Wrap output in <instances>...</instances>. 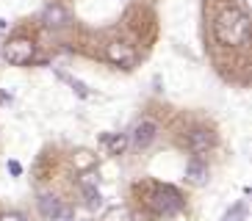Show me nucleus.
I'll list each match as a JSON object with an SVG mask.
<instances>
[{"mask_svg": "<svg viewBox=\"0 0 252 221\" xmlns=\"http://www.w3.org/2000/svg\"><path fill=\"white\" fill-rule=\"evenodd\" d=\"M214 33L222 44H244L250 36V17L241 8H224L214 22Z\"/></svg>", "mask_w": 252, "mask_h": 221, "instance_id": "1", "label": "nucleus"}, {"mask_svg": "<svg viewBox=\"0 0 252 221\" xmlns=\"http://www.w3.org/2000/svg\"><path fill=\"white\" fill-rule=\"evenodd\" d=\"M150 205L161 216H175V213H180L183 199H180V193L172 185H158L156 191H153V196H150Z\"/></svg>", "mask_w": 252, "mask_h": 221, "instance_id": "2", "label": "nucleus"}, {"mask_svg": "<svg viewBox=\"0 0 252 221\" xmlns=\"http://www.w3.org/2000/svg\"><path fill=\"white\" fill-rule=\"evenodd\" d=\"M33 42L25 36H17L11 39L8 44H3V58L8 61V64H14V66H25L33 61Z\"/></svg>", "mask_w": 252, "mask_h": 221, "instance_id": "3", "label": "nucleus"}, {"mask_svg": "<svg viewBox=\"0 0 252 221\" xmlns=\"http://www.w3.org/2000/svg\"><path fill=\"white\" fill-rule=\"evenodd\" d=\"M158 136V125L153 122V119H141L139 125L133 127V136H130V141H133V147L139 149H147L153 141H156Z\"/></svg>", "mask_w": 252, "mask_h": 221, "instance_id": "4", "label": "nucleus"}, {"mask_svg": "<svg viewBox=\"0 0 252 221\" xmlns=\"http://www.w3.org/2000/svg\"><path fill=\"white\" fill-rule=\"evenodd\" d=\"M105 55H108V61H114V64H119V66H133L136 64L133 47L125 44V42H111L108 50H105Z\"/></svg>", "mask_w": 252, "mask_h": 221, "instance_id": "5", "label": "nucleus"}, {"mask_svg": "<svg viewBox=\"0 0 252 221\" xmlns=\"http://www.w3.org/2000/svg\"><path fill=\"white\" fill-rule=\"evenodd\" d=\"M42 22H45L47 28H61V25H67V22H69V14H67V8H64V6L50 3V6L42 11Z\"/></svg>", "mask_w": 252, "mask_h": 221, "instance_id": "6", "label": "nucleus"}, {"mask_svg": "<svg viewBox=\"0 0 252 221\" xmlns=\"http://www.w3.org/2000/svg\"><path fill=\"white\" fill-rule=\"evenodd\" d=\"M189 147H191V152H208V149L214 147V136L208 130H202V127H197L189 136Z\"/></svg>", "mask_w": 252, "mask_h": 221, "instance_id": "7", "label": "nucleus"}, {"mask_svg": "<svg viewBox=\"0 0 252 221\" xmlns=\"http://www.w3.org/2000/svg\"><path fill=\"white\" fill-rule=\"evenodd\" d=\"M61 202H59V196H53V193H42L39 196V213L45 216L47 221H53L56 216H59V210H61Z\"/></svg>", "mask_w": 252, "mask_h": 221, "instance_id": "8", "label": "nucleus"}, {"mask_svg": "<svg viewBox=\"0 0 252 221\" xmlns=\"http://www.w3.org/2000/svg\"><path fill=\"white\" fill-rule=\"evenodd\" d=\"M186 180L191 185H202L208 180V166L202 161H197V158L189 161V166H186Z\"/></svg>", "mask_w": 252, "mask_h": 221, "instance_id": "9", "label": "nucleus"}, {"mask_svg": "<svg viewBox=\"0 0 252 221\" xmlns=\"http://www.w3.org/2000/svg\"><path fill=\"white\" fill-rule=\"evenodd\" d=\"M103 221H133V213H130V207L119 205V207H111V210H105Z\"/></svg>", "mask_w": 252, "mask_h": 221, "instance_id": "10", "label": "nucleus"}, {"mask_svg": "<svg viewBox=\"0 0 252 221\" xmlns=\"http://www.w3.org/2000/svg\"><path fill=\"white\" fill-rule=\"evenodd\" d=\"M103 141L108 144V149H111V155H119L122 149L127 147V136H108V133H105V136H103Z\"/></svg>", "mask_w": 252, "mask_h": 221, "instance_id": "11", "label": "nucleus"}, {"mask_svg": "<svg viewBox=\"0 0 252 221\" xmlns=\"http://www.w3.org/2000/svg\"><path fill=\"white\" fill-rule=\"evenodd\" d=\"M222 221H247V205L244 202H236V205L222 216Z\"/></svg>", "mask_w": 252, "mask_h": 221, "instance_id": "12", "label": "nucleus"}, {"mask_svg": "<svg viewBox=\"0 0 252 221\" xmlns=\"http://www.w3.org/2000/svg\"><path fill=\"white\" fill-rule=\"evenodd\" d=\"M86 193V207L89 210H100L103 207V193H100V188H89V191H83Z\"/></svg>", "mask_w": 252, "mask_h": 221, "instance_id": "13", "label": "nucleus"}, {"mask_svg": "<svg viewBox=\"0 0 252 221\" xmlns=\"http://www.w3.org/2000/svg\"><path fill=\"white\" fill-rule=\"evenodd\" d=\"M97 185H100V174H97V171H86V174L81 177V188H83V191L97 188Z\"/></svg>", "mask_w": 252, "mask_h": 221, "instance_id": "14", "label": "nucleus"}, {"mask_svg": "<svg viewBox=\"0 0 252 221\" xmlns=\"http://www.w3.org/2000/svg\"><path fill=\"white\" fill-rule=\"evenodd\" d=\"M69 86L75 88V94H78V97H92V91H89V86H86V83H81V81H75V78H72V81H69Z\"/></svg>", "mask_w": 252, "mask_h": 221, "instance_id": "15", "label": "nucleus"}, {"mask_svg": "<svg viewBox=\"0 0 252 221\" xmlns=\"http://www.w3.org/2000/svg\"><path fill=\"white\" fill-rule=\"evenodd\" d=\"M92 163H94V158H92L89 152H78V166H81V169H86Z\"/></svg>", "mask_w": 252, "mask_h": 221, "instance_id": "16", "label": "nucleus"}, {"mask_svg": "<svg viewBox=\"0 0 252 221\" xmlns=\"http://www.w3.org/2000/svg\"><path fill=\"white\" fill-rule=\"evenodd\" d=\"M53 221H72V210H69V207H61L59 216H56Z\"/></svg>", "mask_w": 252, "mask_h": 221, "instance_id": "17", "label": "nucleus"}, {"mask_svg": "<svg viewBox=\"0 0 252 221\" xmlns=\"http://www.w3.org/2000/svg\"><path fill=\"white\" fill-rule=\"evenodd\" d=\"M6 169L11 171V174H14V177H20V174H23V166H20V163H17V161H8V163H6Z\"/></svg>", "mask_w": 252, "mask_h": 221, "instance_id": "18", "label": "nucleus"}, {"mask_svg": "<svg viewBox=\"0 0 252 221\" xmlns=\"http://www.w3.org/2000/svg\"><path fill=\"white\" fill-rule=\"evenodd\" d=\"M0 221H25L20 213H6V216H0Z\"/></svg>", "mask_w": 252, "mask_h": 221, "instance_id": "19", "label": "nucleus"}, {"mask_svg": "<svg viewBox=\"0 0 252 221\" xmlns=\"http://www.w3.org/2000/svg\"><path fill=\"white\" fill-rule=\"evenodd\" d=\"M0 103H11V94H6V91H0Z\"/></svg>", "mask_w": 252, "mask_h": 221, "instance_id": "20", "label": "nucleus"}, {"mask_svg": "<svg viewBox=\"0 0 252 221\" xmlns=\"http://www.w3.org/2000/svg\"><path fill=\"white\" fill-rule=\"evenodd\" d=\"M0 30H6V20L3 17H0Z\"/></svg>", "mask_w": 252, "mask_h": 221, "instance_id": "21", "label": "nucleus"}]
</instances>
